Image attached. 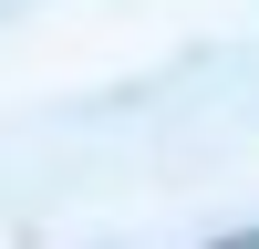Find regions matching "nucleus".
<instances>
[{
    "mask_svg": "<svg viewBox=\"0 0 259 249\" xmlns=\"http://www.w3.org/2000/svg\"><path fill=\"white\" fill-rule=\"evenodd\" d=\"M207 249H259V228H228V239H207Z\"/></svg>",
    "mask_w": 259,
    "mask_h": 249,
    "instance_id": "obj_1",
    "label": "nucleus"
}]
</instances>
